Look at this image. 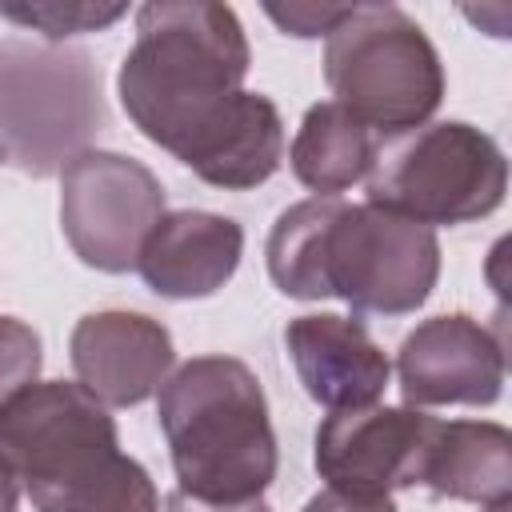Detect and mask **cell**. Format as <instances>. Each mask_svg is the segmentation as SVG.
<instances>
[{
	"mask_svg": "<svg viewBox=\"0 0 512 512\" xmlns=\"http://www.w3.org/2000/svg\"><path fill=\"white\" fill-rule=\"evenodd\" d=\"M248 36L228 4L148 0L136 8L116 92L128 120L204 184L244 192L276 176L284 120L264 92H248Z\"/></svg>",
	"mask_w": 512,
	"mask_h": 512,
	"instance_id": "6da1fadb",
	"label": "cell"
},
{
	"mask_svg": "<svg viewBox=\"0 0 512 512\" xmlns=\"http://www.w3.org/2000/svg\"><path fill=\"white\" fill-rule=\"evenodd\" d=\"M272 284L292 300H344L356 316L416 312L440 276L432 228L376 204L312 196L284 208L264 244Z\"/></svg>",
	"mask_w": 512,
	"mask_h": 512,
	"instance_id": "7a4b0ae2",
	"label": "cell"
},
{
	"mask_svg": "<svg viewBox=\"0 0 512 512\" xmlns=\"http://www.w3.org/2000/svg\"><path fill=\"white\" fill-rule=\"evenodd\" d=\"M0 456L36 512H160L148 468L120 452L116 420L72 380H32L0 404Z\"/></svg>",
	"mask_w": 512,
	"mask_h": 512,
	"instance_id": "3957f363",
	"label": "cell"
},
{
	"mask_svg": "<svg viewBox=\"0 0 512 512\" xmlns=\"http://www.w3.org/2000/svg\"><path fill=\"white\" fill-rule=\"evenodd\" d=\"M160 432L180 480L196 500H256L276 480V432L256 372L236 356H192L156 396Z\"/></svg>",
	"mask_w": 512,
	"mask_h": 512,
	"instance_id": "277c9868",
	"label": "cell"
},
{
	"mask_svg": "<svg viewBox=\"0 0 512 512\" xmlns=\"http://www.w3.org/2000/svg\"><path fill=\"white\" fill-rule=\"evenodd\" d=\"M324 84L380 140L404 136L440 108L444 64L424 28L396 4H352L328 32Z\"/></svg>",
	"mask_w": 512,
	"mask_h": 512,
	"instance_id": "5b68a950",
	"label": "cell"
},
{
	"mask_svg": "<svg viewBox=\"0 0 512 512\" xmlns=\"http://www.w3.org/2000/svg\"><path fill=\"white\" fill-rule=\"evenodd\" d=\"M368 204L432 224L484 220L504 204L508 160L500 144L464 120L420 124L380 144L368 172Z\"/></svg>",
	"mask_w": 512,
	"mask_h": 512,
	"instance_id": "8992f818",
	"label": "cell"
},
{
	"mask_svg": "<svg viewBox=\"0 0 512 512\" xmlns=\"http://www.w3.org/2000/svg\"><path fill=\"white\" fill-rule=\"evenodd\" d=\"M100 128V68L84 48L0 44V148L20 172L52 176Z\"/></svg>",
	"mask_w": 512,
	"mask_h": 512,
	"instance_id": "52a82bcc",
	"label": "cell"
},
{
	"mask_svg": "<svg viewBox=\"0 0 512 512\" xmlns=\"http://www.w3.org/2000/svg\"><path fill=\"white\" fill-rule=\"evenodd\" d=\"M164 216V184L124 152L84 148L60 168V228L80 264L128 272L152 224Z\"/></svg>",
	"mask_w": 512,
	"mask_h": 512,
	"instance_id": "ba28073f",
	"label": "cell"
},
{
	"mask_svg": "<svg viewBox=\"0 0 512 512\" xmlns=\"http://www.w3.org/2000/svg\"><path fill=\"white\" fill-rule=\"evenodd\" d=\"M436 416L420 408H348L332 412L316 428L312 464L332 492L388 496L420 484Z\"/></svg>",
	"mask_w": 512,
	"mask_h": 512,
	"instance_id": "9c48e42d",
	"label": "cell"
},
{
	"mask_svg": "<svg viewBox=\"0 0 512 512\" xmlns=\"http://www.w3.org/2000/svg\"><path fill=\"white\" fill-rule=\"evenodd\" d=\"M408 408L496 404L504 392V340L468 312L420 320L396 352Z\"/></svg>",
	"mask_w": 512,
	"mask_h": 512,
	"instance_id": "30bf717a",
	"label": "cell"
},
{
	"mask_svg": "<svg viewBox=\"0 0 512 512\" xmlns=\"http://www.w3.org/2000/svg\"><path fill=\"white\" fill-rule=\"evenodd\" d=\"M68 356L76 368V384L88 388L104 408H132L160 392L172 372L176 348L172 332L160 320L144 312L104 308L76 320Z\"/></svg>",
	"mask_w": 512,
	"mask_h": 512,
	"instance_id": "8fae6325",
	"label": "cell"
},
{
	"mask_svg": "<svg viewBox=\"0 0 512 512\" xmlns=\"http://www.w3.org/2000/svg\"><path fill=\"white\" fill-rule=\"evenodd\" d=\"M284 348L304 392L328 412L376 404L392 376L388 356L356 316H296L284 328Z\"/></svg>",
	"mask_w": 512,
	"mask_h": 512,
	"instance_id": "7c38bea8",
	"label": "cell"
},
{
	"mask_svg": "<svg viewBox=\"0 0 512 512\" xmlns=\"http://www.w3.org/2000/svg\"><path fill=\"white\" fill-rule=\"evenodd\" d=\"M244 228L232 216L204 208L164 212L136 260L144 284L164 300H204L216 296L240 268Z\"/></svg>",
	"mask_w": 512,
	"mask_h": 512,
	"instance_id": "4fadbf2b",
	"label": "cell"
},
{
	"mask_svg": "<svg viewBox=\"0 0 512 512\" xmlns=\"http://www.w3.org/2000/svg\"><path fill=\"white\" fill-rule=\"evenodd\" d=\"M420 488L480 508L512 500V432L496 420H436Z\"/></svg>",
	"mask_w": 512,
	"mask_h": 512,
	"instance_id": "5bb4252c",
	"label": "cell"
},
{
	"mask_svg": "<svg viewBox=\"0 0 512 512\" xmlns=\"http://www.w3.org/2000/svg\"><path fill=\"white\" fill-rule=\"evenodd\" d=\"M380 144L384 140L364 128L348 108H340L336 100H320L304 112L288 148V164L292 176L316 196H340L352 184L368 180Z\"/></svg>",
	"mask_w": 512,
	"mask_h": 512,
	"instance_id": "9a60e30c",
	"label": "cell"
},
{
	"mask_svg": "<svg viewBox=\"0 0 512 512\" xmlns=\"http://www.w3.org/2000/svg\"><path fill=\"white\" fill-rule=\"evenodd\" d=\"M0 16L40 32L44 40L60 44L64 36L80 32H104L120 16H128V4H104V0H8L0 4Z\"/></svg>",
	"mask_w": 512,
	"mask_h": 512,
	"instance_id": "2e32d148",
	"label": "cell"
},
{
	"mask_svg": "<svg viewBox=\"0 0 512 512\" xmlns=\"http://www.w3.org/2000/svg\"><path fill=\"white\" fill-rule=\"evenodd\" d=\"M40 364L44 352L36 328L16 316H0V404L24 384H32L40 376Z\"/></svg>",
	"mask_w": 512,
	"mask_h": 512,
	"instance_id": "e0dca14e",
	"label": "cell"
},
{
	"mask_svg": "<svg viewBox=\"0 0 512 512\" xmlns=\"http://www.w3.org/2000/svg\"><path fill=\"white\" fill-rule=\"evenodd\" d=\"M264 12L288 36L312 40V36H328L336 24H344L348 12H352V4H264Z\"/></svg>",
	"mask_w": 512,
	"mask_h": 512,
	"instance_id": "ac0fdd59",
	"label": "cell"
},
{
	"mask_svg": "<svg viewBox=\"0 0 512 512\" xmlns=\"http://www.w3.org/2000/svg\"><path fill=\"white\" fill-rule=\"evenodd\" d=\"M300 512H396L388 496H344V492H316Z\"/></svg>",
	"mask_w": 512,
	"mask_h": 512,
	"instance_id": "d6986e66",
	"label": "cell"
},
{
	"mask_svg": "<svg viewBox=\"0 0 512 512\" xmlns=\"http://www.w3.org/2000/svg\"><path fill=\"white\" fill-rule=\"evenodd\" d=\"M164 512H272V508L260 496L256 500H236V504H216V500H196V496L176 488V492H168Z\"/></svg>",
	"mask_w": 512,
	"mask_h": 512,
	"instance_id": "ffe728a7",
	"label": "cell"
},
{
	"mask_svg": "<svg viewBox=\"0 0 512 512\" xmlns=\"http://www.w3.org/2000/svg\"><path fill=\"white\" fill-rule=\"evenodd\" d=\"M16 500H20V480L8 468V460L0 456V512H16Z\"/></svg>",
	"mask_w": 512,
	"mask_h": 512,
	"instance_id": "44dd1931",
	"label": "cell"
},
{
	"mask_svg": "<svg viewBox=\"0 0 512 512\" xmlns=\"http://www.w3.org/2000/svg\"><path fill=\"white\" fill-rule=\"evenodd\" d=\"M484 512H508V504H500V508H484Z\"/></svg>",
	"mask_w": 512,
	"mask_h": 512,
	"instance_id": "7402d4cb",
	"label": "cell"
},
{
	"mask_svg": "<svg viewBox=\"0 0 512 512\" xmlns=\"http://www.w3.org/2000/svg\"><path fill=\"white\" fill-rule=\"evenodd\" d=\"M4 160H8V156H4V148H0V164H4Z\"/></svg>",
	"mask_w": 512,
	"mask_h": 512,
	"instance_id": "603a6c76",
	"label": "cell"
}]
</instances>
